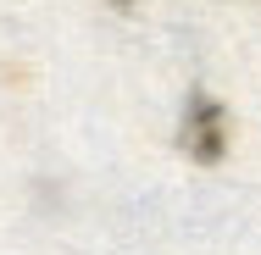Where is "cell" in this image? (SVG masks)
<instances>
[{
	"mask_svg": "<svg viewBox=\"0 0 261 255\" xmlns=\"http://www.w3.org/2000/svg\"><path fill=\"white\" fill-rule=\"evenodd\" d=\"M106 6H117V11H134V6H139V0H106Z\"/></svg>",
	"mask_w": 261,
	"mask_h": 255,
	"instance_id": "obj_2",
	"label": "cell"
},
{
	"mask_svg": "<svg viewBox=\"0 0 261 255\" xmlns=\"http://www.w3.org/2000/svg\"><path fill=\"white\" fill-rule=\"evenodd\" d=\"M178 145L189 161L200 166H217L228 155V111L211 100V95H189V111H184V128H178Z\"/></svg>",
	"mask_w": 261,
	"mask_h": 255,
	"instance_id": "obj_1",
	"label": "cell"
}]
</instances>
